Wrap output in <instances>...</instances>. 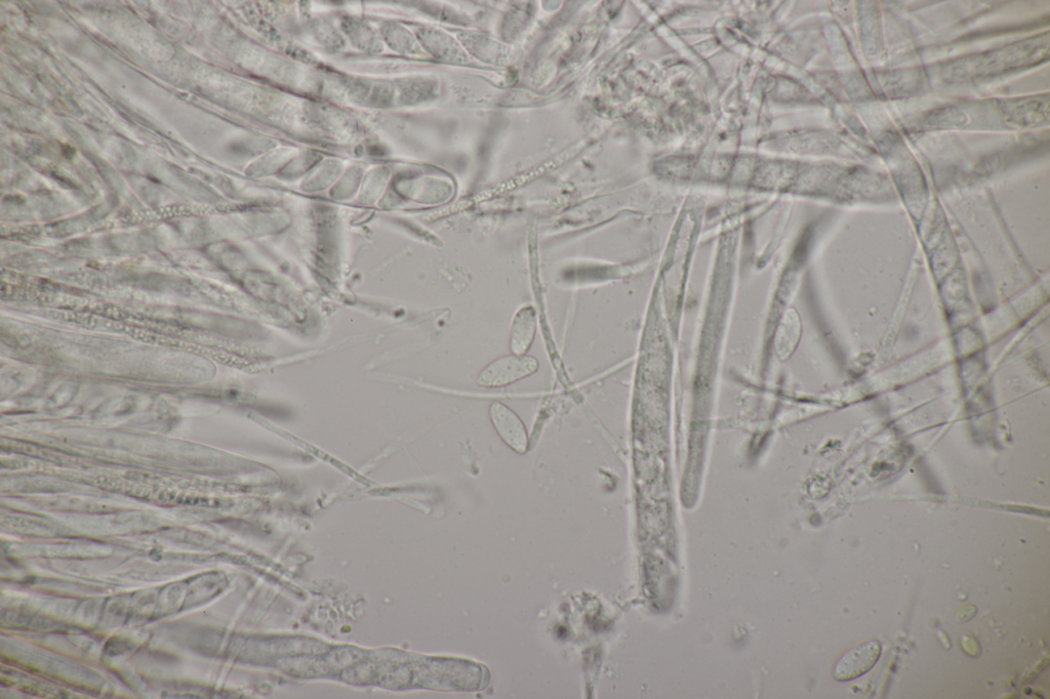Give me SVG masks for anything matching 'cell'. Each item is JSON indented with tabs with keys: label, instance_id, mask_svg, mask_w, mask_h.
<instances>
[{
	"label": "cell",
	"instance_id": "obj_1",
	"mask_svg": "<svg viewBox=\"0 0 1050 699\" xmlns=\"http://www.w3.org/2000/svg\"><path fill=\"white\" fill-rule=\"evenodd\" d=\"M539 369L533 356L510 355L499 358L482 370L477 384L483 388H501L528 378Z\"/></svg>",
	"mask_w": 1050,
	"mask_h": 699
},
{
	"label": "cell",
	"instance_id": "obj_2",
	"mask_svg": "<svg viewBox=\"0 0 1050 699\" xmlns=\"http://www.w3.org/2000/svg\"><path fill=\"white\" fill-rule=\"evenodd\" d=\"M881 645L868 640L846 650L836 662L833 676L837 681H851L868 673L878 662Z\"/></svg>",
	"mask_w": 1050,
	"mask_h": 699
},
{
	"label": "cell",
	"instance_id": "obj_3",
	"mask_svg": "<svg viewBox=\"0 0 1050 699\" xmlns=\"http://www.w3.org/2000/svg\"><path fill=\"white\" fill-rule=\"evenodd\" d=\"M491 421L501 439L517 454L523 455L529 449L527 428L506 404L494 402L490 406Z\"/></svg>",
	"mask_w": 1050,
	"mask_h": 699
},
{
	"label": "cell",
	"instance_id": "obj_4",
	"mask_svg": "<svg viewBox=\"0 0 1050 699\" xmlns=\"http://www.w3.org/2000/svg\"><path fill=\"white\" fill-rule=\"evenodd\" d=\"M537 333V314L533 307H523L515 315L510 333V348L514 355H525L531 349Z\"/></svg>",
	"mask_w": 1050,
	"mask_h": 699
},
{
	"label": "cell",
	"instance_id": "obj_5",
	"mask_svg": "<svg viewBox=\"0 0 1050 699\" xmlns=\"http://www.w3.org/2000/svg\"><path fill=\"white\" fill-rule=\"evenodd\" d=\"M799 337L800 322L796 313L790 310L782 320L776 337V349L782 359L789 357L793 353Z\"/></svg>",
	"mask_w": 1050,
	"mask_h": 699
}]
</instances>
